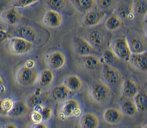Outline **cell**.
<instances>
[{
  "mask_svg": "<svg viewBox=\"0 0 147 128\" xmlns=\"http://www.w3.org/2000/svg\"><path fill=\"white\" fill-rule=\"evenodd\" d=\"M111 88L103 80L98 79L92 83L89 94L91 99L99 104L107 103L112 96Z\"/></svg>",
  "mask_w": 147,
  "mask_h": 128,
  "instance_id": "obj_1",
  "label": "cell"
},
{
  "mask_svg": "<svg viewBox=\"0 0 147 128\" xmlns=\"http://www.w3.org/2000/svg\"><path fill=\"white\" fill-rule=\"evenodd\" d=\"M101 69L102 79L111 88L121 87L123 81L121 72L115 67L107 64L103 62Z\"/></svg>",
  "mask_w": 147,
  "mask_h": 128,
  "instance_id": "obj_2",
  "label": "cell"
},
{
  "mask_svg": "<svg viewBox=\"0 0 147 128\" xmlns=\"http://www.w3.org/2000/svg\"><path fill=\"white\" fill-rule=\"evenodd\" d=\"M82 114V110L79 102L75 99H67L62 101L57 117L59 119L65 121L69 118L79 117Z\"/></svg>",
  "mask_w": 147,
  "mask_h": 128,
  "instance_id": "obj_3",
  "label": "cell"
},
{
  "mask_svg": "<svg viewBox=\"0 0 147 128\" xmlns=\"http://www.w3.org/2000/svg\"><path fill=\"white\" fill-rule=\"evenodd\" d=\"M110 49L121 61H129L132 53L126 37L121 36L113 39L110 43Z\"/></svg>",
  "mask_w": 147,
  "mask_h": 128,
  "instance_id": "obj_4",
  "label": "cell"
},
{
  "mask_svg": "<svg viewBox=\"0 0 147 128\" xmlns=\"http://www.w3.org/2000/svg\"><path fill=\"white\" fill-rule=\"evenodd\" d=\"M8 47L10 53L23 55L33 50L34 43L18 36L12 37L8 39Z\"/></svg>",
  "mask_w": 147,
  "mask_h": 128,
  "instance_id": "obj_5",
  "label": "cell"
},
{
  "mask_svg": "<svg viewBox=\"0 0 147 128\" xmlns=\"http://www.w3.org/2000/svg\"><path fill=\"white\" fill-rule=\"evenodd\" d=\"M37 71L34 67L29 68L24 65L17 70L16 79L19 85L23 86H29L37 82Z\"/></svg>",
  "mask_w": 147,
  "mask_h": 128,
  "instance_id": "obj_6",
  "label": "cell"
},
{
  "mask_svg": "<svg viewBox=\"0 0 147 128\" xmlns=\"http://www.w3.org/2000/svg\"><path fill=\"white\" fill-rule=\"evenodd\" d=\"M106 17V12L96 7L84 13L82 19L84 26L92 27L99 25Z\"/></svg>",
  "mask_w": 147,
  "mask_h": 128,
  "instance_id": "obj_7",
  "label": "cell"
},
{
  "mask_svg": "<svg viewBox=\"0 0 147 128\" xmlns=\"http://www.w3.org/2000/svg\"><path fill=\"white\" fill-rule=\"evenodd\" d=\"M73 47L75 53L80 56L93 54L96 49L84 38L76 36L73 39Z\"/></svg>",
  "mask_w": 147,
  "mask_h": 128,
  "instance_id": "obj_8",
  "label": "cell"
},
{
  "mask_svg": "<svg viewBox=\"0 0 147 128\" xmlns=\"http://www.w3.org/2000/svg\"><path fill=\"white\" fill-rule=\"evenodd\" d=\"M63 17L62 14L56 10L49 9L45 11L42 17V23L47 27L56 29L63 23Z\"/></svg>",
  "mask_w": 147,
  "mask_h": 128,
  "instance_id": "obj_9",
  "label": "cell"
},
{
  "mask_svg": "<svg viewBox=\"0 0 147 128\" xmlns=\"http://www.w3.org/2000/svg\"><path fill=\"white\" fill-rule=\"evenodd\" d=\"M46 62L52 70H58L62 69L66 64L65 55L60 51H54L49 53L46 57Z\"/></svg>",
  "mask_w": 147,
  "mask_h": 128,
  "instance_id": "obj_10",
  "label": "cell"
},
{
  "mask_svg": "<svg viewBox=\"0 0 147 128\" xmlns=\"http://www.w3.org/2000/svg\"><path fill=\"white\" fill-rule=\"evenodd\" d=\"M0 17L6 24L10 26H16L21 21L22 15L18 9L11 6L2 11Z\"/></svg>",
  "mask_w": 147,
  "mask_h": 128,
  "instance_id": "obj_11",
  "label": "cell"
},
{
  "mask_svg": "<svg viewBox=\"0 0 147 128\" xmlns=\"http://www.w3.org/2000/svg\"><path fill=\"white\" fill-rule=\"evenodd\" d=\"M123 115L120 109L115 107H108L103 113V120L106 123L111 125L119 124L123 119Z\"/></svg>",
  "mask_w": 147,
  "mask_h": 128,
  "instance_id": "obj_12",
  "label": "cell"
},
{
  "mask_svg": "<svg viewBox=\"0 0 147 128\" xmlns=\"http://www.w3.org/2000/svg\"><path fill=\"white\" fill-rule=\"evenodd\" d=\"M80 58L81 63L87 70L90 71L101 70L103 65L102 61L94 54L82 56Z\"/></svg>",
  "mask_w": 147,
  "mask_h": 128,
  "instance_id": "obj_13",
  "label": "cell"
},
{
  "mask_svg": "<svg viewBox=\"0 0 147 128\" xmlns=\"http://www.w3.org/2000/svg\"><path fill=\"white\" fill-rule=\"evenodd\" d=\"M88 41L96 49L102 47L106 43V37L103 30L99 29H93L88 34Z\"/></svg>",
  "mask_w": 147,
  "mask_h": 128,
  "instance_id": "obj_14",
  "label": "cell"
},
{
  "mask_svg": "<svg viewBox=\"0 0 147 128\" xmlns=\"http://www.w3.org/2000/svg\"><path fill=\"white\" fill-rule=\"evenodd\" d=\"M119 101V109L124 115L133 117L138 113V111L133 98L122 96Z\"/></svg>",
  "mask_w": 147,
  "mask_h": 128,
  "instance_id": "obj_15",
  "label": "cell"
},
{
  "mask_svg": "<svg viewBox=\"0 0 147 128\" xmlns=\"http://www.w3.org/2000/svg\"><path fill=\"white\" fill-rule=\"evenodd\" d=\"M129 62L140 71L147 72V50L139 53H132Z\"/></svg>",
  "mask_w": 147,
  "mask_h": 128,
  "instance_id": "obj_16",
  "label": "cell"
},
{
  "mask_svg": "<svg viewBox=\"0 0 147 128\" xmlns=\"http://www.w3.org/2000/svg\"><path fill=\"white\" fill-rule=\"evenodd\" d=\"M122 19H131L134 18L133 2H121L116 9V13Z\"/></svg>",
  "mask_w": 147,
  "mask_h": 128,
  "instance_id": "obj_17",
  "label": "cell"
},
{
  "mask_svg": "<svg viewBox=\"0 0 147 128\" xmlns=\"http://www.w3.org/2000/svg\"><path fill=\"white\" fill-rule=\"evenodd\" d=\"M79 124L83 128H96L99 126L100 121L95 114L87 112L80 115Z\"/></svg>",
  "mask_w": 147,
  "mask_h": 128,
  "instance_id": "obj_18",
  "label": "cell"
},
{
  "mask_svg": "<svg viewBox=\"0 0 147 128\" xmlns=\"http://www.w3.org/2000/svg\"><path fill=\"white\" fill-rule=\"evenodd\" d=\"M139 89L136 82L131 79H124L121 85V92L122 96L133 98L138 92Z\"/></svg>",
  "mask_w": 147,
  "mask_h": 128,
  "instance_id": "obj_19",
  "label": "cell"
},
{
  "mask_svg": "<svg viewBox=\"0 0 147 128\" xmlns=\"http://www.w3.org/2000/svg\"><path fill=\"white\" fill-rule=\"evenodd\" d=\"M29 110L28 104L24 101L18 100L14 102L13 107L8 113L7 116L13 118L22 117L28 114Z\"/></svg>",
  "mask_w": 147,
  "mask_h": 128,
  "instance_id": "obj_20",
  "label": "cell"
},
{
  "mask_svg": "<svg viewBox=\"0 0 147 128\" xmlns=\"http://www.w3.org/2000/svg\"><path fill=\"white\" fill-rule=\"evenodd\" d=\"M64 83L71 92H76L83 86V81L76 74H71L67 76L63 80Z\"/></svg>",
  "mask_w": 147,
  "mask_h": 128,
  "instance_id": "obj_21",
  "label": "cell"
},
{
  "mask_svg": "<svg viewBox=\"0 0 147 128\" xmlns=\"http://www.w3.org/2000/svg\"><path fill=\"white\" fill-rule=\"evenodd\" d=\"M55 75L52 69H44L37 75V82L41 87H45L50 86L53 82Z\"/></svg>",
  "mask_w": 147,
  "mask_h": 128,
  "instance_id": "obj_22",
  "label": "cell"
},
{
  "mask_svg": "<svg viewBox=\"0 0 147 128\" xmlns=\"http://www.w3.org/2000/svg\"><path fill=\"white\" fill-rule=\"evenodd\" d=\"M16 32L18 37H22L33 43L36 40V31L30 26L21 25L17 28Z\"/></svg>",
  "mask_w": 147,
  "mask_h": 128,
  "instance_id": "obj_23",
  "label": "cell"
},
{
  "mask_svg": "<svg viewBox=\"0 0 147 128\" xmlns=\"http://www.w3.org/2000/svg\"><path fill=\"white\" fill-rule=\"evenodd\" d=\"M132 53H139L147 50L145 41L139 36H133L128 39Z\"/></svg>",
  "mask_w": 147,
  "mask_h": 128,
  "instance_id": "obj_24",
  "label": "cell"
},
{
  "mask_svg": "<svg viewBox=\"0 0 147 128\" xmlns=\"http://www.w3.org/2000/svg\"><path fill=\"white\" fill-rule=\"evenodd\" d=\"M71 91L63 83L56 86L52 90L53 98L57 101H64L68 98Z\"/></svg>",
  "mask_w": 147,
  "mask_h": 128,
  "instance_id": "obj_25",
  "label": "cell"
},
{
  "mask_svg": "<svg viewBox=\"0 0 147 128\" xmlns=\"http://www.w3.org/2000/svg\"><path fill=\"white\" fill-rule=\"evenodd\" d=\"M72 3L76 10L83 13L97 7L96 0H72Z\"/></svg>",
  "mask_w": 147,
  "mask_h": 128,
  "instance_id": "obj_26",
  "label": "cell"
},
{
  "mask_svg": "<svg viewBox=\"0 0 147 128\" xmlns=\"http://www.w3.org/2000/svg\"><path fill=\"white\" fill-rule=\"evenodd\" d=\"M133 99L139 112H147V91L139 90Z\"/></svg>",
  "mask_w": 147,
  "mask_h": 128,
  "instance_id": "obj_27",
  "label": "cell"
},
{
  "mask_svg": "<svg viewBox=\"0 0 147 128\" xmlns=\"http://www.w3.org/2000/svg\"><path fill=\"white\" fill-rule=\"evenodd\" d=\"M123 24V20L116 14L109 15L104 22L105 27L109 31H114L120 28Z\"/></svg>",
  "mask_w": 147,
  "mask_h": 128,
  "instance_id": "obj_28",
  "label": "cell"
},
{
  "mask_svg": "<svg viewBox=\"0 0 147 128\" xmlns=\"http://www.w3.org/2000/svg\"><path fill=\"white\" fill-rule=\"evenodd\" d=\"M101 59L102 62L114 67L121 61L110 49H106L103 51Z\"/></svg>",
  "mask_w": 147,
  "mask_h": 128,
  "instance_id": "obj_29",
  "label": "cell"
},
{
  "mask_svg": "<svg viewBox=\"0 0 147 128\" xmlns=\"http://www.w3.org/2000/svg\"><path fill=\"white\" fill-rule=\"evenodd\" d=\"M133 10L134 13L144 15L147 13V0H136L133 1Z\"/></svg>",
  "mask_w": 147,
  "mask_h": 128,
  "instance_id": "obj_30",
  "label": "cell"
},
{
  "mask_svg": "<svg viewBox=\"0 0 147 128\" xmlns=\"http://www.w3.org/2000/svg\"><path fill=\"white\" fill-rule=\"evenodd\" d=\"M47 4L51 9L60 11L66 7L67 1L66 0H48Z\"/></svg>",
  "mask_w": 147,
  "mask_h": 128,
  "instance_id": "obj_31",
  "label": "cell"
},
{
  "mask_svg": "<svg viewBox=\"0 0 147 128\" xmlns=\"http://www.w3.org/2000/svg\"><path fill=\"white\" fill-rule=\"evenodd\" d=\"M39 0H14L11 6L17 9H24L37 3Z\"/></svg>",
  "mask_w": 147,
  "mask_h": 128,
  "instance_id": "obj_32",
  "label": "cell"
},
{
  "mask_svg": "<svg viewBox=\"0 0 147 128\" xmlns=\"http://www.w3.org/2000/svg\"><path fill=\"white\" fill-rule=\"evenodd\" d=\"M97 7L105 11L111 9L114 4V0H96Z\"/></svg>",
  "mask_w": 147,
  "mask_h": 128,
  "instance_id": "obj_33",
  "label": "cell"
},
{
  "mask_svg": "<svg viewBox=\"0 0 147 128\" xmlns=\"http://www.w3.org/2000/svg\"><path fill=\"white\" fill-rule=\"evenodd\" d=\"M1 103L4 113L6 115H7L8 113L12 109L14 102L9 98H4L1 99Z\"/></svg>",
  "mask_w": 147,
  "mask_h": 128,
  "instance_id": "obj_34",
  "label": "cell"
},
{
  "mask_svg": "<svg viewBox=\"0 0 147 128\" xmlns=\"http://www.w3.org/2000/svg\"><path fill=\"white\" fill-rule=\"evenodd\" d=\"M30 119L33 124H37L43 122L42 114L40 112L32 110L30 113Z\"/></svg>",
  "mask_w": 147,
  "mask_h": 128,
  "instance_id": "obj_35",
  "label": "cell"
},
{
  "mask_svg": "<svg viewBox=\"0 0 147 128\" xmlns=\"http://www.w3.org/2000/svg\"><path fill=\"white\" fill-rule=\"evenodd\" d=\"M41 113L42 116L43 122H45L52 118L53 115V110L49 106H44Z\"/></svg>",
  "mask_w": 147,
  "mask_h": 128,
  "instance_id": "obj_36",
  "label": "cell"
},
{
  "mask_svg": "<svg viewBox=\"0 0 147 128\" xmlns=\"http://www.w3.org/2000/svg\"><path fill=\"white\" fill-rule=\"evenodd\" d=\"M40 94H35L34 93L32 94L29 98V105L33 107L34 105L38 104V103H42V101L40 98Z\"/></svg>",
  "mask_w": 147,
  "mask_h": 128,
  "instance_id": "obj_37",
  "label": "cell"
},
{
  "mask_svg": "<svg viewBox=\"0 0 147 128\" xmlns=\"http://www.w3.org/2000/svg\"><path fill=\"white\" fill-rule=\"evenodd\" d=\"M10 38V35L6 31L0 29V43H3Z\"/></svg>",
  "mask_w": 147,
  "mask_h": 128,
  "instance_id": "obj_38",
  "label": "cell"
},
{
  "mask_svg": "<svg viewBox=\"0 0 147 128\" xmlns=\"http://www.w3.org/2000/svg\"><path fill=\"white\" fill-rule=\"evenodd\" d=\"M25 66L29 67V68H33L34 67V66L36 65V62L33 59H29L25 61V62L24 64Z\"/></svg>",
  "mask_w": 147,
  "mask_h": 128,
  "instance_id": "obj_39",
  "label": "cell"
},
{
  "mask_svg": "<svg viewBox=\"0 0 147 128\" xmlns=\"http://www.w3.org/2000/svg\"><path fill=\"white\" fill-rule=\"evenodd\" d=\"M44 106L42 105V103H38V104H37L36 105H34L32 109L33 110H35V111H38V112H41V111L42 110L43 108H44Z\"/></svg>",
  "mask_w": 147,
  "mask_h": 128,
  "instance_id": "obj_40",
  "label": "cell"
},
{
  "mask_svg": "<svg viewBox=\"0 0 147 128\" xmlns=\"http://www.w3.org/2000/svg\"><path fill=\"white\" fill-rule=\"evenodd\" d=\"M33 127H35V128H47L48 126L46 124L44 123L43 122L37 123V124H33L32 125Z\"/></svg>",
  "mask_w": 147,
  "mask_h": 128,
  "instance_id": "obj_41",
  "label": "cell"
},
{
  "mask_svg": "<svg viewBox=\"0 0 147 128\" xmlns=\"http://www.w3.org/2000/svg\"><path fill=\"white\" fill-rule=\"evenodd\" d=\"M6 128H17V126L14 123H7L4 126Z\"/></svg>",
  "mask_w": 147,
  "mask_h": 128,
  "instance_id": "obj_42",
  "label": "cell"
},
{
  "mask_svg": "<svg viewBox=\"0 0 147 128\" xmlns=\"http://www.w3.org/2000/svg\"><path fill=\"white\" fill-rule=\"evenodd\" d=\"M2 115H6V114L2 109V107L1 106V99H0V116H2Z\"/></svg>",
  "mask_w": 147,
  "mask_h": 128,
  "instance_id": "obj_43",
  "label": "cell"
},
{
  "mask_svg": "<svg viewBox=\"0 0 147 128\" xmlns=\"http://www.w3.org/2000/svg\"><path fill=\"white\" fill-rule=\"evenodd\" d=\"M5 86H2L0 87V97L3 94V93L5 92Z\"/></svg>",
  "mask_w": 147,
  "mask_h": 128,
  "instance_id": "obj_44",
  "label": "cell"
},
{
  "mask_svg": "<svg viewBox=\"0 0 147 128\" xmlns=\"http://www.w3.org/2000/svg\"><path fill=\"white\" fill-rule=\"evenodd\" d=\"M144 21L145 23L147 25V13L144 16Z\"/></svg>",
  "mask_w": 147,
  "mask_h": 128,
  "instance_id": "obj_45",
  "label": "cell"
},
{
  "mask_svg": "<svg viewBox=\"0 0 147 128\" xmlns=\"http://www.w3.org/2000/svg\"><path fill=\"white\" fill-rule=\"evenodd\" d=\"M4 86V83H3V79H2V78L0 77V87Z\"/></svg>",
  "mask_w": 147,
  "mask_h": 128,
  "instance_id": "obj_46",
  "label": "cell"
},
{
  "mask_svg": "<svg viewBox=\"0 0 147 128\" xmlns=\"http://www.w3.org/2000/svg\"><path fill=\"white\" fill-rule=\"evenodd\" d=\"M145 35H146V37L147 38V26H146V29H145Z\"/></svg>",
  "mask_w": 147,
  "mask_h": 128,
  "instance_id": "obj_47",
  "label": "cell"
},
{
  "mask_svg": "<svg viewBox=\"0 0 147 128\" xmlns=\"http://www.w3.org/2000/svg\"><path fill=\"white\" fill-rule=\"evenodd\" d=\"M144 127H147V123L144 126Z\"/></svg>",
  "mask_w": 147,
  "mask_h": 128,
  "instance_id": "obj_48",
  "label": "cell"
}]
</instances>
